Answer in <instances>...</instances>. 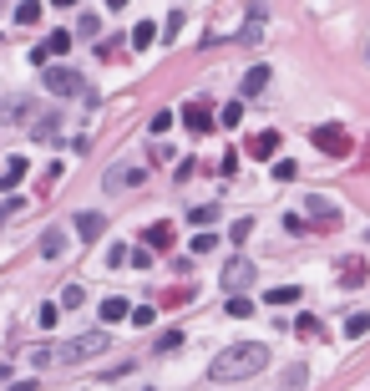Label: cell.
Wrapping results in <instances>:
<instances>
[{"mask_svg": "<svg viewBox=\"0 0 370 391\" xmlns=\"http://www.w3.org/2000/svg\"><path fill=\"white\" fill-rule=\"evenodd\" d=\"M107 345H112V340H107V331H81V336H71V340L51 345V366H81V361L102 356Z\"/></svg>", "mask_w": 370, "mask_h": 391, "instance_id": "7a4b0ae2", "label": "cell"}, {"mask_svg": "<svg viewBox=\"0 0 370 391\" xmlns=\"http://www.w3.org/2000/svg\"><path fill=\"white\" fill-rule=\"evenodd\" d=\"M142 178H147V168H137V163H117V168H107L102 188H107V193H122V188H142Z\"/></svg>", "mask_w": 370, "mask_h": 391, "instance_id": "5b68a950", "label": "cell"}, {"mask_svg": "<svg viewBox=\"0 0 370 391\" xmlns=\"http://www.w3.org/2000/svg\"><path fill=\"white\" fill-rule=\"evenodd\" d=\"M152 320H158V310H152V305H137V310H132V325H152Z\"/></svg>", "mask_w": 370, "mask_h": 391, "instance_id": "e575fe53", "label": "cell"}, {"mask_svg": "<svg viewBox=\"0 0 370 391\" xmlns=\"http://www.w3.org/2000/svg\"><path fill=\"white\" fill-rule=\"evenodd\" d=\"M264 300H269V305H299V285H274Z\"/></svg>", "mask_w": 370, "mask_h": 391, "instance_id": "e0dca14e", "label": "cell"}, {"mask_svg": "<svg viewBox=\"0 0 370 391\" xmlns=\"http://www.w3.org/2000/svg\"><path fill=\"white\" fill-rule=\"evenodd\" d=\"M67 51H71V31H51V36L31 51V61H36V67H46L51 56H67Z\"/></svg>", "mask_w": 370, "mask_h": 391, "instance_id": "52a82bcc", "label": "cell"}, {"mask_svg": "<svg viewBox=\"0 0 370 391\" xmlns=\"http://www.w3.org/2000/svg\"><path fill=\"white\" fill-rule=\"evenodd\" d=\"M76 31H81V36H97V31H102V20H97V15H81V26H76Z\"/></svg>", "mask_w": 370, "mask_h": 391, "instance_id": "8d00e7d4", "label": "cell"}, {"mask_svg": "<svg viewBox=\"0 0 370 391\" xmlns=\"http://www.w3.org/2000/svg\"><path fill=\"white\" fill-rule=\"evenodd\" d=\"M274 178H279V183H294V178H299V168H294L289 158H279V163H274Z\"/></svg>", "mask_w": 370, "mask_h": 391, "instance_id": "4316f807", "label": "cell"}, {"mask_svg": "<svg viewBox=\"0 0 370 391\" xmlns=\"http://www.w3.org/2000/svg\"><path fill=\"white\" fill-rule=\"evenodd\" d=\"M188 219H193V224H198V229H208L213 219H219V204H198V208H193V213H188Z\"/></svg>", "mask_w": 370, "mask_h": 391, "instance_id": "603a6c76", "label": "cell"}, {"mask_svg": "<svg viewBox=\"0 0 370 391\" xmlns=\"http://www.w3.org/2000/svg\"><path fill=\"white\" fill-rule=\"evenodd\" d=\"M294 331H299V336H320V320H315V315H299Z\"/></svg>", "mask_w": 370, "mask_h": 391, "instance_id": "1f68e13d", "label": "cell"}, {"mask_svg": "<svg viewBox=\"0 0 370 391\" xmlns=\"http://www.w3.org/2000/svg\"><path fill=\"white\" fill-rule=\"evenodd\" d=\"M167 127H172V112H158V117H152V122H147V133H152V138H163V133H167Z\"/></svg>", "mask_w": 370, "mask_h": 391, "instance_id": "4dcf8cb0", "label": "cell"}, {"mask_svg": "<svg viewBox=\"0 0 370 391\" xmlns=\"http://www.w3.org/2000/svg\"><path fill=\"white\" fill-rule=\"evenodd\" d=\"M61 249H67V229H46V239H41V254H46V259H61Z\"/></svg>", "mask_w": 370, "mask_h": 391, "instance_id": "2e32d148", "label": "cell"}, {"mask_svg": "<svg viewBox=\"0 0 370 391\" xmlns=\"http://www.w3.org/2000/svg\"><path fill=\"white\" fill-rule=\"evenodd\" d=\"M127 315H132V310H127V300H122V295H112V300H102V320H107V325H122Z\"/></svg>", "mask_w": 370, "mask_h": 391, "instance_id": "5bb4252c", "label": "cell"}, {"mask_svg": "<svg viewBox=\"0 0 370 391\" xmlns=\"http://www.w3.org/2000/svg\"><path fill=\"white\" fill-rule=\"evenodd\" d=\"M269 366V351L259 340H238V345H224L219 356L208 361V381H249Z\"/></svg>", "mask_w": 370, "mask_h": 391, "instance_id": "6da1fadb", "label": "cell"}, {"mask_svg": "<svg viewBox=\"0 0 370 391\" xmlns=\"http://www.w3.org/2000/svg\"><path fill=\"white\" fill-rule=\"evenodd\" d=\"M122 6H127V0H107V11H122Z\"/></svg>", "mask_w": 370, "mask_h": 391, "instance_id": "f35d334b", "label": "cell"}, {"mask_svg": "<svg viewBox=\"0 0 370 391\" xmlns=\"http://www.w3.org/2000/svg\"><path fill=\"white\" fill-rule=\"evenodd\" d=\"M20 178H26V158H11V163H6V173H0V193H11Z\"/></svg>", "mask_w": 370, "mask_h": 391, "instance_id": "9a60e30c", "label": "cell"}, {"mask_svg": "<svg viewBox=\"0 0 370 391\" xmlns=\"http://www.w3.org/2000/svg\"><path fill=\"white\" fill-rule=\"evenodd\" d=\"M264 81H269V67H249L238 92H244V97H259V92H264Z\"/></svg>", "mask_w": 370, "mask_h": 391, "instance_id": "4fadbf2b", "label": "cell"}, {"mask_svg": "<svg viewBox=\"0 0 370 391\" xmlns=\"http://www.w3.org/2000/svg\"><path fill=\"white\" fill-rule=\"evenodd\" d=\"M345 336H350V340H360V336H370V310H355L350 320H345Z\"/></svg>", "mask_w": 370, "mask_h": 391, "instance_id": "ffe728a7", "label": "cell"}, {"mask_svg": "<svg viewBox=\"0 0 370 391\" xmlns=\"http://www.w3.org/2000/svg\"><path fill=\"white\" fill-rule=\"evenodd\" d=\"M244 285H254V265L244 254H233L228 265H224V290H244Z\"/></svg>", "mask_w": 370, "mask_h": 391, "instance_id": "ba28073f", "label": "cell"}, {"mask_svg": "<svg viewBox=\"0 0 370 391\" xmlns=\"http://www.w3.org/2000/svg\"><path fill=\"white\" fill-rule=\"evenodd\" d=\"M183 122H188V133H208V127L219 122V117H213V107L193 102V107H183Z\"/></svg>", "mask_w": 370, "mask_h": 391, "instance_id": "8fae6325", "label": "cell"}, {"mask_svg": "<svg viewBox=\"0 0 370 391\" xmlns=\"http://www.w3.org/2000/svg\"><path fill=\"white\" fill-rule=\"evenodd\" d=\"M127 259H132V249H127V244H112V249H107V265H112V270L127 265Z\"/></svg>", "mask_w": 370, "mask_h": 391, "instance_id": "f546056e", "label": "cell"}, {"mask_svg": "<svg viewBox=\"0 0 370 391\" xmlns=\"http://www.w3.org/2000/svg\"><path fill=\"white\" fill-rule=\"evenodd\" d=\"M304 376H310L304 366H289V371H285V386H304Z\"/></svg>", "mask_w": 370, "mask_h": 391, "instance_id": "d590c367", "label": "cell"}, {"mask_svg": "<svg viewBox=\"0 0 370 391\" xmlns=\"http://www.w3.org/2000/svg\"><path fill=\"white\" fill-rule=\"evenodd\" d=\"M36 320H41V325H46V331H51V325L61 320V310H56V305H41V310H36Z\"/></svg>", "mask_w": 370, "mask_h": 391, "instance_id": "836d02e7", "label": "cell"}, {"mask_svg": "<svg viewBox=\"0 0 370 391\" xmlns=\"http://www.w3.org/2000/svg\"><path fill=\"white\" fill-rule=\"evenodd\" d=\"M249 315H254V300L233 290V295H228V320H249Z\"/></svg>", "mask_w": 370, "mask_h": 391, "instance_id": "ac0fdd59", "label": "cell"}, {"mask_svg": "<svg viewBox=\"0 0 370 391\" xmlns=\"http://www.w3.org/2000/svg\"><path fill=\"white\" fill-rule=\"evenodd\" d=\"M71 229H76V234L86 239V244H92V239H102V229H107V219H102V213H86V208H81V213H76V219H71Z\"/></svg>", "mask_w": 370, "mask_h": 391, "instance_id": "7c38bea8", "label": "cell"}, {"mask_svg": "<svg viewBox=\"0 0 370 391\" xmlns=\"http://www.w3.org/2000/svg\"><path fill=\"white\" fill-rule=\"evenodd\" d=\"M249 234H254V219H233V229H228V239H233V244H244Z\"/></svg>", "mask_w": 370, "mask_h": 391, "instance_id": "83f0119b", "label": "cell"}, {"mask_svg": "<svg viewBox=\"0 0 370 391\" xmlns=\"http://www.w3.org/2000/svg\"><path fill=\"white\" fill-rule=\"evenodd\" d=\"M41 77H46V92H56V97H81L86 92L81 72H71V67H46Z\"/></svg>", "mask_w": 370, "mask_h": 391, "instance_id": "3957f363", "label": "cell"}, {"mask_svg": "<svg viewBox=\"0 0 370 391\" xmlns=\"http://www.w3.org/2000/svg\"><path fill=\"white\" fill-rule=\"evenodd\" d=\"M172 239H178V229H172L167 219H158V224L142 229V244H152V249H172Z\"/></svg>", "mask_w": 370, "mask_h": 391, "instance_id": "30bf717a", "label": "cell"}, {"mask_svg": "<svg viewBox=\"0 0 370 391\" xmlns=\"http://www.w3.org/2000/svg\"><path fill=\"white\" fill-rule=\"evenodd\" d=\"M219 122H224V127H238V122H244V97L228 102V107H219Z\"/></svg>", "mask_w": 370, "mask_h": 391, "instance_id": "7402d4cb", "label": "cell"}, {"mask_svg": "<svg viewBox=\"0 0 370 391\" xmlns=\"http://www.w3.org/2000/svg\"><path fill=\"white\" fill-rule=\"evenodd\" d=\"M81 300H86V290H81V285H67V290H61V305H67V310H76Z\"/></svg>", "mask_w": 370, "mask_h": 391, "instance_id": "f1b7e54d", "label": "cell"}, {"mask_svg": "<svg viewBox=\"0 0 370 391\" xmlns=\"http://www.w3.org/2000/svg\"><path fill=\"white\" fill-rule=\"evenodd\" d=\"M152 41H158V26H152V20H137V26H132V46H137V51H147Z\"/></svg>", "mask_w": 370, "mask_h": 391, "instance_id": "d6986e66", "label": "cell"}, {"mask_svg": "<svg viewBox=\"0 0 370 391\" xmlns=\"http://www.w3.org/2000/svg\"><path fill=\"white\" fill-rule=\"evenodd\" d=\"M304 213H310V224H315V234H330L335 224H340V208L324 199V193H310V204H304Z\"/></svg>", "mask_w": 370, "mask_h": 391, "instance_id": "8992f818", "label": "cell"}, {"mask_svg": "<svg viewBox=\"0 0 370 391\" xmlns=\"http://www.w3.org/2000/svg\"><path fill=\"white\" fill-rule=\"evenodd\" d=\"M219 249V234H193V254H213Z\"/></svg>", "mask_w": 370, "mask_h": 391, "instance_id": "484cf974", "label": "cell"}, {"mask_svg": "<svg viewBox=\"0 0 370 391\" xmlns=\"http://www.w3.org/2000/svg\"><path fill=\"white\" fill-rule=\"evenodd\" d=\"M244 153H249L254 163H269V158L279 153V133H274V127H264V133H254V138H249V147H244Z\"/></svg>", "mask_w": 370, "mask_h": 391, "instance_id": "9c48e42d", "label": "cell"}, {"mask_svg": "<svg viewBox=\"0 0 370 391\" xmlns=\"http://www.w3.org/2000/svg\"><path fill=\"white\" fill-rule=\"evenodd\" d=\"M315 224L304 219V213H285V234H310Z\"/></svg>", "mask_w": 370, "mask_h": 391, "instance_id": "d4e9b609", "label": "cell"}, {"mask_svg": "<svg viewBox=\"0 0 370 391\" xmlns=\"http://www.w3.org/2000/svg\"><path fill=\"white\" fill-rule=\"evenodd\" d=\"M152 254H158V249H152V244H142V249H132V265H137V270H147V265H152Z\"/></svg>", "mask_w": 370, "mask_h": 391, "instance_id": "d6a6232c", "label": "cell"}, {"mask_svg": "<svg viewBox=\"0 0 370 391\" xmlns=\"http://www.w3.org/2000/svg\"><path fill=\"white\" fill-rule=\"evenodd\" d=\"M41 20V0H20L15 6V26H36Z\"/></svg>", "mask_w": 370, "mask_h": 391, "instance_id": "44dd1931", "label": "cell"}, {"mask_svg": "<svg viewBox=\"0 0 370 391\" xmlns=\"http://www.w3.org/2000/svg\"><path fill=\"white\" fill-rule=\"evenodd\" d=\"M178 345H183V331H163V336H158V356L178 351Z\"/></svg>", "mask_w": 370, "mask_h": 391, "instance_id": "cb8c5ba5", "label": "cell"}, {"mask_svg": "<svg viewBox=\"0 0 370 391\" xmlns=\"http://www.w3.org/2000/svg\"><path fill=\"white\" fill-rule=\"evenodd\" d=\"M51 6H61V11H71V6H76V0H51Z\"/></svg>", "mask_w": 370, "mask_h": 391, "instance_id": "74e56055", "label": "cell"}, {"mask_svg": "<svg viewBox=\"0 0 370 391\" xmlns=\"http://www.w3.org/2000/svg\"><path fill=\"white\" fill-rule=\"evenodd\" d=\"M315 147H320V153H330V158H345V153H350V133H345V127L340 122H330V127H315Z\"/></svg>", "mask_w": 370, "mask_h": 391, "instance_id": "277c9868", "label": "cell"}]
</instances>
